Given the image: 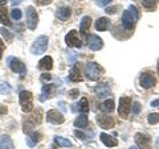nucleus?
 Returning a JSON list of instances; mask_svg holds the SVG:
<instances>
[{
  "label": "nucleus",
  "mask_w": 159,
  "mask_h": 149,
  "mask_svg": "<svg viewBox=\"0 0 159 149\" xmlns=\"http://www.w3.org/2000/svg\"><path fill=\"white\" fill-rule=\"evenodd\" d=\"M138 20V11L134 6H130L127 11L123 12L122 15V24L126 29H133L135 25V21Z\"/></svg>",
  "instance_id": "f257e3e1"
},
{
  "label": "nucleus",
  "mask_w": 159,
  "mask_h": 149,
  "mask_svg": "<svg viewBox=\"0 0 159 149\" xmlns=\"http://www.w3.org/2000/svg\"><path fill=\"white\" fill-rule=\"evenodd\" d=\"M40 115H41V110H39L37 111H34V113L33 115H31V116H27V119L24 120V132L25 133H29L32 131V128L33 127H36L37 124H40L41 123V117H40Z\"/></svg>",
  "instance_id": "f03ea898"
},
{
  "label": "nucleus",
  "mask_w": 159,
  "mask_h": 149,
  "mask_svg": "<svg viewBox=\"0 0 159 149\" xmlns=\"http://www.w3.org/2000/svg\"><path fill=\"white\" fill-rule=\"evenodd\" d=\"M19 102L24 112H29L33 108V96L29 91H21L19 95Z\"/></svg>",
  "instance_id": "7ed1b4c3"
},
{
  "label": "nucleus",
  "mask_w": 159,
  "mask_h": 149,
  "mask_svg": "<svg viewBox=\"0 0 159 149\" xmlns=\"http://www.w3.org/2000/svg\"><path fill=\"white\" fill-rule=\"evenodd\" d=\"M101 73H102V69L99 67L98 63H96V62H88L86 63L85 74L90 81H98L99 77H101Z\"/></svg>",
  "instance_id": "20e7f679"
},
{
  "label": "nucleus",
  "mask_w": 159,
  "mask_h": 149,
  "mask_svg": "<svg viewBox=\"0 0 159 149\" xmlns=\"http://www.w3.org/2000/svg\"><path fill=\"white\" fill-rule=\"evenodd\" d=\"M7 65H8V67L11 69L13 73L21 74V75L27 74V67H25V65H24V63L20 61L19 58H16V57H8V58H7Z\"/></svg>",
  "instance_id": "39448f33"
},
{
  "label": "nucleus",
  "mask_w": 159,
  "mask_h": 149,
  "mask_svg": "<svg viewBox=\"0 0 159 149\" xmlns=\"http://www.w3.org/2000/svg\"><path fill=\"white\" fill-rule=\"evenodd\" d=\"M47 49H48V37L47 36H40V37H37L36 41L33 42V45L31 48V53L39 56V54L45 53Z\"/></svg>",
  "instance_id": "423d86ee"
},
{
  "label": "nucleus",
  "mask_w": 159,
  "mask_h": 149,
  "mask_svg": "<svg viewBox=\"0 0 159 149\" xmlns=\"http://www.w3.org/2000/svg\"><path fill=\"white\" fill-rule=\"evenodd\" d=\"M131 110V99L129 96H122L119 99V107H118V113L121 117H127Z\"/></svg>",
  "instance_id": "0eeeda50"
},
{
  "label": "nucleus",
  "mask_w": 159,
  "mask_h": 149,
  "mask_svg": "<svg viewBox=\"0 0 159 149\" xmlns=\"http://www.w3.org/2000/svg\"><path fill=\"white\" fill-rule=\"evenodd\" d=\"M37 23H39V16H37L36 9L33 7H28L27 8V27L31 31H33V29H36Z\"/></svg>",
  "instance_id": "6e6552de"
},
{
  "label": "nucleus",
  "mask_w": 159,
  "mask_h": 149,
  "mask_svg": "<svg viewBox=\"0 0 159 149\" xmlns=\"http://www.w3.org/2000/svg\"><path fill=\"white\" fill-rule=\"evenodd\" d=\"M157 79L154 77V74L150 73V71H146L141 74V77H139V83H141V86L143 88H151L154 84H155Z\"/></svg>",
  "instance_id": "1a4fd4ad"
},
{
  "label": "nucleus",
  "mask_w": 159,
  "mask_h": 149,
  "mask_svg": "<svg viewBox=\"0 0 159 149\" xmlns=\"http://www.w3.org/2000/svg\"><path fill=\"white\" fill-rule=\"evenodd\" d=\"M65 42L68 46H72V48H81V41L77 36V31H70L66 36H65Z\"/></svg>",
  "instance_id": "9d476101"
},
{
  "label": "nucleus",
  "mask_w": 159,
  "mask_h": 149,
  "mask_svg": "<svg viewBox=\"0 0 159 149\" xmlns=\"http://www.w3.org/2000/svg\"><path fill=\"white\" fill-rule=\"evenodd\" d=\"M88 45H89L90 50L97 52L103 46V41L101 40V37L96 36V34H90V36L88 37Z\"/></svg>",
  "instance_id": "9b49d317"
},
{
  "label": "nucleus",
  "mask_w": 159,
  "mask_h": 149,
  "mask_svg": "<svg viewBox=\"0 0 159 149\" xmlns=\"http://www.w3.org/2000/svg\"><path fill=\"white\" fill-rule=\"evenodd\" d=\"M97 123L99 124V127L103 128V130H109V128H113L116 121L111 116H107V115H98L97 116Z\"/></svg>",
  "instance_id": "f8f14e48"
},
{
  "label": "nucleus",
  "mask_w": 159,
  "mask_h": 149,
  "mask_svg": "<svg viewBox=\"0 0 159 149\" xmlns=\"http://www.w3.org/2000/svg\"><path fill=\"white\" fill-rule=\"evenodd\" d=\"M47 120L52 124H62L65 119H64L61 112H58L57 110H51L47 113Z\"/></svg>",
  "instance_id": "ddd939ff"
},
{
  "label": "nucleus",
  "mask_w": 159,
  "mask_h": 149,
  "mask_svg": "<svg viewBox=\"0 0 159 149\" xmlns=\"http://www.w3.org/2000/svg\"><path fill=\"white\" fill-rule=\"evenodd\" d=\"M94 92H96V95L98 98H107L111 94L110 87H109L107 83H99V84H97V86L94 87Z\"/></svg>",
  "instance_id": "4468645a"
},
{
  "label": "nucleus",
  "mask_w": 159,
  "mask_h": 149,
  "mask_svg": "<svg viewBox=\"0 0 159 149\" xmlns=\"http://www.w3.org/2000/svg\"><path fill=\"white\" fill-rule=\"evenodd\" d=\"M69 79L72 82H80L82 81V75H81V70H80V66L73 63V66L70 69V73H69Z\"/></svg>",
  "instance_id": "2eb2a0df"
},
{
  "label": "nucleus",
  "mask_w": 159,
  "mask_h": 149,
  "mask_svg": "<svg viewBox=\"0 0 159 149\" xmlns=\"http://www.w3.org/2000/svg\"><path fill=\"white\" fill-rule=\"evenodd\" d=\"M37 67L40 69V70H45V71L52 70V67H53V59H52V57L47 56V57L41 58V59H40V62H39Z\"/></svg>",
  "instance_id": "dca6fc26"
},
{
  "label": "nucleus",
  "mask_w": 159,
  "mask_h": 149,
  "mask_svg": "<svg viewBox=\"0 0 159 149\" xmlns=\"http://www.w3.org/2000/svg\"><path fill=\"white\" fill-rule=\"evenodd\" d=\"M72 15V9L69 7H60L56 11V16L61 20V21H66Z\"/></svg>",
  "instance_id": "f3484780"
},
{
  "label": "nucleus",
  "mask_w": 159,
  "mask_h": 149,
  "mask_svg": "<svg viewBox=\"0 0 159 149\" xmlns=\"http://www.w3.org/2000/svg\"><path fill=\"white\" fill-rule=\"evenodd\" d=\"M135 143H137V145H139V147H146L148 143H150V136L148 135H146V133H141V132H138V133H135Z\"/></svg>",
  "instance_id": "a211bd4d"
},
{
  "label": "nucleus",
  "mask_w": 159,
  "mask_h": 149,
  "mask_svg": "<svg viewBox=\"0 0 159 149\" xmlns=\"http://www.w3.org/2000/svg\"><path fill=\"white\" fill-rule=\"evenodd\" d=\"M53 91H54V87L52 84H44L43 86V91H41V96H40V100L44 102L45 99H49L53 96Z\"/></svg>",
  "instance_id": "6ab92c4d"
},
{
  "label": "nucleus",
  "mask_w": 159,
  "mask_h": 149,
  "mask_svg": "<svg viewBox=\"0 0 159 149\" xmlns=\"http://www.w3.org/2000/svg\"><path fill=\"white\" fill-rule=\"evenodd\" d=\"M72 110L76 112V111H80V112H82V113H86L89 111V103H88V99L86 98H82L81 99V102L77 103V104H74Z\"/></svg>",
  "instance_id": "aec40b11"
},
{
  "label": "nucleus",
  "mask_w": 159,
  "mask_h": 149,
  "mask_svg": "<svg viewBox=\"0 0 159 149\" xmlns=\"http://www.w3.org/2000/svg\"><path fill=\"white\" fill-rule=\"evenodd\" d=\"M109 27H110V21H109L107 17H99L96 21V29L99 31V32L107 31Z\"/></svg>",
  "instance_id": "412c9836"
},
{
  "label": "nucleus",
  "mask_w": 159,
  "mask_h": 149,
  "mask_svg": "<svg viewBox=\"0 0 159 149\" xmlns=\"http://www.w3.org/2000/svg\"><path fill=\"white\" fill-rule=\"evenodd\" d=\"M99 138H101V141L105 144L106 147H109V148H111V147H117L118 145V141L116 140L114 137H111V136H109V135H106V133H101V136H99Z\"/></svg>",
  "instance_id": "4be33fe9"
},
{
  "label": "nucleus",
  "mask_w": 159,
  "mask_h": 149,
  "mask_svg": "<svg viewBox=\"0 0 159 149\" xmlns=\"http://www.w3.org/2000/svg\"><path fill=\"white\" fill-rule=\"evenodd\" d=\"M0 149H13V143L8 135L0 136Z\"/></svg>",
  "instance_id": "5701e85b"
},
{
  "label": "nucleus",
  "mask_w": 159,
  "mask_h": 149,
  "mask_svg": "<svg viewBox=\"0 0 159 149\" xmlns=\"http://www.w3.org/2000/svg\"><path fill=\"white\" fill-rule=\"evenodd\" d=\"M41 133L40 132H33L31 136L27 137V144H28V147L29 148H33L39 141H41Z\"/></svg>",
  "instance_id": "b1692460"
},
{
  "label": "nucleus",
  "mask_w": 159,
  "mask_h": 149,
  "mask_svg": "<svg viewBox=\"0 0 159 149\" xmlns=\"http://www.w3.org/2000/svg\"><path fill=\"white\" fill-rule=\"evenodd\" d=\"M74 127L80 128V130H84L88 127V116L85 113H81L80 116H77V119L74 120Z\"/></svg>",
  "instance_id": "393cba45"
},
{
  "label": "nucleus",
  "mask_w": 159,
  "mask_h": 149,
  "mask_svg": "<svg viewBox=\"0 0 159 149\" xmlns=\"http://www.w3.org/2000/svg\"><path fill=\"white\" fill-rule=\"evenodd\" d=\"M90 24H92V19L90 16H84L81 20V24H80V32L85 33L90 29Z\"/></svg>",
  "instance_id": "a878e982"
},
{
  "label": "nucleus",
  "mask_w": 159,
  "mask_h": 149,
  "mask_svg": "<svg viewBox=\"0 0 159 149\" xmlns=\"http://www.w3.org/2000/svg\"><path fill=\"white\" fill-rule=\"evenodd\" d=\"M101 110L105 112H113L114 111V100L113 99H107L101 104Z\"/></svg>",
  "instance_id": "bb28decb"
},
{
  "label": "nucleus",
  "mask_w": 159,
  "mask_h": 149,
  "mask_svg": "<svg viewBox=\"0 0 159 149\" xmlns=\"http://www.w3.org/2000/svg\"><path fill=\"white\" fill-rule=\"evenodd\" d=\"M0 34L4 37V40H6L7 42H11L12 40H13V34L8 31V29H6V28H0Z\"/></svg>",
  "instance_id": "cd10ccee"
},
{
  "label": "nucleus",
  "mask_w": 159,
  "mask_h": 149,
  "mask_svg": "<svg viewBox=\"0 0 159 149\" xmlns=\"http://www.w3.org/2000/svg\"><path fill=\"white\" fill-rule=\"evenodd\" d=\"M54 143L58 144V145H61V147H65V148L66 147H72V143L65 137H60V136L54 137Z\"/></svg>",
  "instance_id": "c85d7f7f"
},
{
  "label": "nucleus",
  "mask_w": 159,
  "mask_h": 149,
  "mask_svg": "<svg viewBox=\"0 0 159 149\" xmlns=\"http://www.w3.org/2000/svg\"><path fill=\"white\" fill-rule=\"evenodd\" d=\"M142 4L146 9H148V11L155 9V0H142Z\"/></svg>",
  "instance_id": "c756f323"
},
{
  "label": "nucleus",
  "mask_w": 159,
  "mask_h": 149,
  "mask_svg": "<svg viewBox=\"0 0 159 149\" xmlns=\"http://www.w3.org/2000/svg\"><path fill=\"white\" fill-rule=\"evenodd\" d=\"M147 121H148V124H151V126L158 124L159 123V113H150L147 117Z\"/></svg>",
  "instance_id": "7c9ffc66"
},
{
  "label": "nucleus",
  "mask_w": 159,
  "mask_h": 149,
  "mask_svg": "<svg viewBox=\"0 0 159 149\" xmlns=\"http://www.w3.org/2000/svg\"><path fill=\"white\" fill-rule=\"evenodd\" d=\"M11 92V86L8 83H2L0 84V94L2 95H8Z\"/></svg>",
  "instance_id": "2f4dec72"
},
{
  "label": "nucleus",
  "mask_w": 159,
  "mask_h": 149,
  "mask_svg": "<svg viewBox=\"0 0 159 149\" xmlns=\"http://www.w3.org/2000/svg\"><path fill=\"white\" fill-rule=\"evenodd\" d=\"M21 16H23V13H21V11H20L19 8H13L11 11V17L13 20H20V19H21Z\"/></svg>",
  "instance_id": "473e14b6"
},
{
  "label": "nucleus",
  "mask_w": 159,
  "mask_h": 149,
  "mask_svg": "<svg viewBox=\"0 0 159 149\" xmlns=\"http://www.w3.org/2000/svg\"><path fill=\"white\" fill-rule=\"evenodd\" d=\"M0 23L2 24H4V25H7V27H9L11 25V21H9V19H8V16H7V13H4V12H0Z\"/></svg>",
  "instance_id": "72a5a7b5"
},
{
  "label": "nucleus",
  "mask_w": 159,
  "mask_h": 149,
  "mask_svg": "<svg viewBox=\"0 0 159 149\" xmlns=\"http://www.w3.org/2000/svg\"><path fill=\"white\" fill-rule=\"evenodd\" d=\"M139 112H141V104H139V102H134L133 103V113L134 115H138Z\"/></svg>",
  "instance_id": "f704fd0d"
},
{
  "label": "nucleus",
  "mask_w": 159,
  "mask_h": 149,
  "mask_svg": "<svg viewBox=\"0 0 159 149\" xmlns=\"http://www.w3.org/2000/svg\"><path fill=\"white\" fill-rule=\"evenodd\" d=\"M68 95L70 99H76L78 95H80V90H77V88H73V90H70L68 92Z\"/></svg>",
  "instance_id": "c9c22d12"
},
{
  "label": "nucleus",
  "mask_w": 159,
  "mask_h": 149,
  "mask_svg": "<svg viewBox=\"0 0 159 149\" xmlns=\"http://www.w3.org/2000/svg\"><path fill=\"white\" fill-rule=\"evenodd\" d=\"M0 12L7 13V0H0Z\"/></svg>",
  "instance_id": "e433bc0d"
},
{
  "label": "nucleus",
  "mask_w": 159,
  "mask_h": 149,
  "mask_svg": "<svg viewBox=\"0 0 159 149\" xmlns=\"http://www.w3.org/2000/svg\"><path fill=\"white\" fill-rule=\"evenodd\" d=\"M74 135L77 136V138H80V140H86V135L84 132H81V131H74Z\"/></svg>",
  "instance_id": "4c0bfd02"
},
{
  "label": "nucleus",
  "mask_w": 159,
  "mask_h": 149,
  "mask_svg": "<svg viewBox=\"0 0 159 149\" xmlns=\"http://www.w3.org/2000/svg\"><path fill=\"white\" fill-rule=\"evenodd\" d=\"M34 3L37 6H48V4L52 3V0H34Z\"/></svg>",
  "instance_id": "58836bf2"
},
{
  "label": "nucleus",
  "mask_w": 159,
  "mask_h": 149,
  "mask_svg": "<svg viewBox=\"0 0 159 149\" xmlns=\"http://www.w3.org/2000/svg\"><path fill=\"white\" fill-rule=\"evenodd\" d=\"M111 0H97V6H99V7H105V6H107L109 3H110Z\"/></svg>",
  "instance_id": "ea45409f"
},
{
  "label": "nucleus",
  "mask_w": 159,
  "mask_h": 149,
  "mask_svg": "<svg viewBox=\"0 0 159 149\" xmlns=\"http://www.w3.org/2000/svg\"><path fill=\"white\" fill-rule=\"evenodd\" d=\"M4 49H6V45H4V42L0 40V59L3 57V53H4Z\"/></svg>",
  "instance_id": "a19ab883"
},
{
  "label": "nucleus",
  "mask_w": 159,
  "mask_h": 149,
  "mask_svg": "<svg viewBox=\"0 0 159 149\" xmlns=\"http://www.w3.org/2000/svg\"><path fill=\"white\" fill-rule=\"evenodd\" d=\"M51 74H43L41 75V81L43 82H47V81H51Z\"/></svg>",
  "instance_id": "79ce46f5"
},
{
  "label": "nucleus",
  "mask_w": 159,
  "mask_h": 149,
  "mask_svg": "<svg viewBox=\"0 0 159 149\" xmlns=\"http://www.w3.org/2000/svg\"><path fill=\"white\" fill-rule=\"evenodd\" d=\"M69 53H70V59H69V62H70L72 65H73V63H74V59H76V53H74V52H69Z\"/></svg>",
  "instance_id": "37998d69"
},
{
  "label": "nucleus",
  "mask_w": 159,
  "mask_h": 149,
  "mask_svg": "<svg viewBox=\"0 0 159 149\" xmlns=\"http://www.w3.org/2000/svg\"><path fill=\"white\" fill-rule=\"evenodd\" d=\"M116 9H117V7H111V8H106V13L107 15H111V13H114V12H116Z\"/></svg>",
  "instance_id": "c03bdc74"
},
{
  "label": "nucleus",
  "mask_w": 159,
  "mask_h": 149,
  "mask_svg": "<svg viewBox=\"0 0 159 149\" xmlns=\"http://www.w3.org/2000/svg\"><path fill=\"white\" fill-rule=\"evenodd\" d=\"M159 106V99H155V100L151 102V107H158Z\"/></svg>",
  "instance_id": "a18cd8bd"
},
{
  "label": "nucleus",
  "mask_w": 159,
  "mask_h": 149,
  "mask_svg": "<svg viewBox=\"0 0 159 149\" xmlns=\"http://www.w3.org/2000/svg\"><path fill=\"white\" fill-rule=\"evenodd\" d=\"M58 106H60V108H61L62 111H65V110H66V107H65V103H64V102H58Z\"/></svg>",
  "instance_id": "49530a36"
},
{
  "label": "nucleus",
  "mask_w": 159,
  "mask_h": 149,
  "mask_svg": "<svg viewBox=\"0 0 159 149\" xmlns=\"http://www.w3.org/2000/svg\"><path fill=\"white\" fill-rule=\"evenodd\" d=\"M21 2H23V0H11V4H12V6H17V4H20Z\"/></svg>",
  "instance_id": "de8ad7c7"
},
{
  "label": "nucleus",
  "mask_w": 159,
  "mask_h": 149,
  "mask_svg": "<svg viewBox=\"0 0 159 149\" xmlns=\"http://www.w3.org/2000/svg\"><path fill=\"white\" fill-rule=\"evenodd\" d=\"M7 112V108L6 107H0V115H3V113Z\"/></svg>",
  "instance_id": "09e8293b"
},
{
  "label": "nucleus",
  "mask_w": 159,
  "mask_h": 149,
  "mask_svg": "<svg viewBox=\"0 0 159 149\" xmlns=\"http://www.w3.org/2000/svg\"><path fill=\"white\" fill-rule=\"evenodd\" d=\"M129 149H139V148H138V147H135V145H133V147H130Z\"/></svg>",
  "instance_id": "8fccbe9b"
},
{
  "label": "nucleus",
  "mask_w": 159,
  "mask_h": 149,
  "mask_svg": "<svg viewBox=\"0 0 159 149\" xmlns=\"http://www.w3.org/2000/svg\"><path fill=\"white\" fill-rule=\"evenodd\" d=\"M158 73H159V61H158Z\"/></svg>",
  "instance_id": "3c124183"
}]
</instances>
